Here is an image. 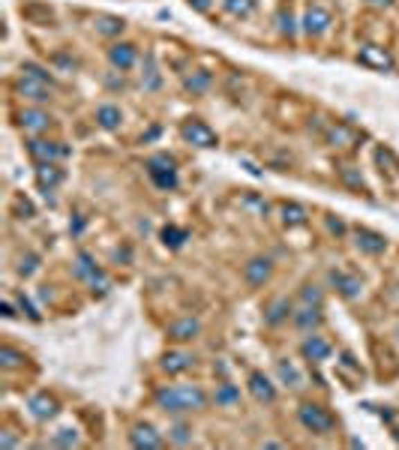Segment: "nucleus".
Listing matches in <instances>:
<instances>
[{
    "instance_id": "nucleus-1",
    "label": "nucleus",
    "mask_w": 399,
    "mask_h": 450,
    "mask_svg": "<svg viewBox=\"0 0 399 450\" xmlns=\"http://www.w3.org/2000/svg\"><path fill=\"white\" fill-rule=\"evenodd\" d=\"M297 420H301V426L310 429L312 435H330V432L337 429V417L319 402H303L301 408H297Z\"/></svg>"
},
{
    "instance_id": "nucleus-2",
    "label": "nucleus",
    "mask_w": 399,
    "mask_h": 450,
    "mask_svg": "<svg viewBox=\"0 0 399 450\" xmlns=\"http://www.w3.org/2000/svg\"><path fill=\"white\" fill-rule=\"evenodd\" d=\"M180 138L186 144H195V147H204V150H211L220 144V135H216L204 120H198V117H189V120L180 123Z\"/></svg>"
},
{
    "instance_id": "nucleus-3",
    "label": "nucleus",
    "mask_w": 399,
    "mask_h": 450,
    "mask_svg": "<svg viewBox=\"0 0 399 450\" xmlns=\"http://www.w3.org/2000/svg\"><path fill=\"white\" fill-rule=\"evenodd\" d=\"M330 24H333V15H330V9L321 6V3L306 6V12L301 18V30L310 36V39H319V36H324V33L330 30Z\"/></svg>"
},
{
    "instance_id": "nucleus-4",
    "label": "nucleus",
    "mask_w": 399,
    "mask_h": 450,
    "mask_svg": "<svg viewBox=\"0 0 399 450\" xmlns=\"http://www.w3.org/2000/svg\"><path fill=\"white\" fill-rule=\"evenodd\" d=\"M27 153H30L33 162H57V159H66L72 150L66 144L51 141V138H30L27 141Z\"/></svg>"
},
{
    "instance_id": "nucleus-5",
    "label": "nucleus",
    "mask_w": 399,
    "mask_h": 450,
    "mask_svg": "<svg viewBox=\"0 0 399 450\" xmlns=\"http://www.w3.org/2000/svg\"><path fill=\"white\" fill-rule=\"evenodd\" d=\"M357 60L364 63L366 69H375V72H393L396 69V60H393V54L382 48V45H373V42H366V45H360V51H357Z\"/></svg>"
},
{
    "instance_id": "nucleus-6",
    "label": "nucleus",
    "mask_w": 399,
    "mask_h": 450,
    "mask_svg": "<svg viewBox=\"0 0 399 450\" xmlns=\"http://www.w3.org/2000/svg\"><path fill=\"white\" fill-rule=\"evenodd\" d=\"M270 276H274V261L265 258V255H256L243 264V279H247V285H252V288L267 285Z\"/></svg>"
},
{
    "instance_id": "nucleus-7",
    "label": "nucleus",
    "mask_w": 399,
    "mask_h": 450,
    "mask_svg": "<svg viewBox=\"0 0 399 450\" xmlns=\"http://www.w3.org/2000/svg\"><path fill=\"white\" fill-rule=\"evenodd\" d=\"M130 444L139 450H162L166 447V438H162L150 423H135L130 429Z\"/></svg>"
},
{
    "instance_id": "nucleus-8",
    "label": "nucleus",
    "mask_w": 399,
    "mask_h": 450,
    "mask_svg": "<svg viewBox=\"0 0 399 450\" xmlns=\"http://www.w3.org/2000/svg\"><path fill=\"white\" fill-rule=\"evenodd\" d=\"M108 63H112L114 69H121V72H130L135 63H139V45L112 42V48H108Z\"/></svg>"
},
{
    "instance_id": "nucleus-9",
    "label": "nucleus",
    "mask_w": 399,
    "mask_h": 450,
    "mask_svg": "<svg viewBox=\"0 0 399 450\" xmlns=\"http://www.w3.org/2000/svg\"><path fill=\"white\" fill-rule=\"evenodd\" d=\"M15 90L24 99H30V102H39V105L51 99V84H45V81H39V78H30V75H18Z\"/></svg>"
},
{
    "instance_id": "nucleus-10",
    "label": "nucleus",
    "mask_w": 399,
    "mask_h": 450,
    "mask_svg": "<svg viewBox=\"0 0 399 450\" xmlns=\"http://www.w3.org/2000/svg\"><path fill=\"white\" fill-rule=\"evenodd\" d=\"M301 354L310 360V363H321V360H328L333 354V345L319 333H306V339L301 342Z\"/></svg>"
},
{
    "instance_id": "nucleus-11",
    "label": "nucleus",
    "mask_w": 399,
    "mask_h": 450,
    "mask_svg": "<svg viewBox=\"0 0 399 450\" xmlns=\"http://www.w3.org/2000/svg\"><path fill=\"white\" fill-rule=\"evenodd\" d=\"M175 390H177V399L184 411H204L207 402H211L198 384H175Z\"/></svg>"
},
{
    "instance_id": "nucleus-12",
    "label": "nucleus",
    "mask_w": 399,
    "mask_h": 450,
    "mask_svg": "<svg viewBox=\"0 0 399 450\" xmlns=\"http://www.w3.org/2000/svg\"><path fill=\"white\" fill-rule=\"evenodd\" d=\"M355 246L364 252V255H382L387 249V237L373 228H355Z\"/></svg>"
},
{
    "instance_id": "nucleus-13",
    "label": "nucleus",
    "mask_w": 399,
    "mask_h": 450,
    "mask_svg": "<svg viewBox=\"0 0 399 450\" xmlns=\"http://www.w3.org/2000/svg\"><path fill=\"white\" fill-rule=\"evenodd\" d=\"M27 411L33 414L36 420H51L54 414L60 411V402L54 399L51 393H45V390H39V393H33L30 399H27Z\"/></svg>"
},
{
    "instance_id": "nucleus-14",
    "label": "nucleus",
    "mask_w": 399,
    "mask_h": 450,
    "mask_svg": "<svg viewBox=\"0 0 399 450\" xmlns=\"http://www.w3.org/2000/svg\"><path fill=\"white\" fill-rule=\"evenodd\" d=\"M321 321H324L321 306H310V303H303L301 309H294V315H292V324L301 333H315L321 327Z\"/></svg>"
},
{
    "instance_id": "nucleus-15",
    "label": "nucleus",
    "mask_w": 399,
    "mask_h": 450,
    "mask_svg": "<svg viewBox=\"0 0 399 450\" xmlns=\"http://www.w3.org/2000/svg\"><path fill=\"white\" fill-rule=\"evenodd\" d=\"M198 333H202V321L198 318H177V321H171L168 324V330H166V336L171 342H193L198 339Z\"/></svg>"
},
{
    "instance_id": "nucleus-16",
    "label": "nucleus",
    "mask_w": 399,
    "mask_h": 450,
    "mask_svg": "<svg viewBox=\"0 0 399 450\" xmlns=\"http://www.w3.org/2000/svg\"><path fill=\"white\" fill-rule=\"evenodd\" d=\"M292 315H294V303L288 300V297H274V300L265 306V324L267 327H279V324H285Z\"/></svg>"
},
{
    "instance_id": "nucleus-17",
    "label": "nucleus",
    "mask_w": 399,
    "mask_h": 450,
    "mask_svg": "<svg viewBox=\"0 0 399 450\" xmlns=\"http://www.w3.org/2000/svg\"><path fill=\"white\" fill-rule=\"evenodd\" d=\"M60 183H63V168H57L54 162H36V186H39L45 195L54 192Z\"/></svg>"
},
{
    "instance_id": "nucleus-18",
    "label": "nucleus",
    "mask_w": 399,
    "mask_h": 450,
    "mask_svg": "<svg viewBox=\"0 0 399 450\" xmlns=\"http://www.w3.org/2000/svg\"><path fill=\"white\" fill-rule=\"evenodd\" d=\"M249 393L256 396L258 402H265V405L276 402V384L270 381L265 372H249Z\"/></svg>"
},
{
    "instance_id": "nucleus-19",
    "label": "nucleus",
    "mask_w": 399,
    "mask_h": 450,
    "mask_svg": "<svg viewBox=\"0 0 399 450\" xmlns=\"http://www.w3.org/2000/svg\"><path fill=\"white\" fill-rule=\"evenodd\" d=\"M330 282L337 285V291L346 297V300H355V297H360V291H364V282H360V276H355V273H342V270H333V273H330Z\"/></svg>"
},
{
    "instance_id": "nucleus-20",
    "label": "nucleus",
    "mask_w": 399,
    "mask_h": 450,
    "mask_svg": "<svg viewBox=\"0 0 399 450\" xmlns=\"http://www.w3.org/2000/svg\"><path fill=\"white\" fill-rule=\"evenodd\" d=\"M18 126L27 132H45L51 126V114L42 111V108H24V111L18 114Z\"/></svg>"
},
{
    "instance_id": "nucleus-21",
    "label": "nucleus",
    "mask_w": 399,
    "mask_h": 450,
    "mask_svg": "<svg viewBox=\"0 0 399 450\" xmlns=\"http://www.w3.org/2000/svg\"><path fill=\"white\" fill-rule=\"evenodd\" d=\"M159 366H162V372H168V375H180L195 366V357L189 354V351H168Z\"/></svg>"
},
{
    "instance_id": "nucleus-22",
    "label": "nucleus",
    "mask_w": 399,
    "mask_h": 450,
    "mask_svg": "<svg viewBox=\"0 0 399 450\" xmlns=\"http://www.w3.org/2000/svg\"><path fill=\"white\" fill-rule=\"evenodd\" d=\"M373 159H375V165H378V171L387 177V180H396L399 177V156L391 150V147H375V153H373Z\"/></svg>"
},
{
    "instance_id": "nucleus-23",
    "label": "nucleus",
    "mask_w": 399,
    "mask_h": 450,
    "mask_svg": "<svg viewBox=\"0 0 399 450\" xmlns=\"http://www.w3.org/2000/svg\"><path fill=\"white\" fill-rule=\"evenodd\" d=\"M96 123L103 126V129L114 132V129H121V123H123V111H121L117 105L105 102V105H99V108H96Z\"/></svg>"
},
{
    "instance_id": "nucleus-24",
    "label": "nucleus",
    "mask_w": 399,
    "mask_h": 450,
    "mask_svg": "<svg viewBox=\"0 0 399 450\" xmlns=\"http://www.w3.org/2000/svg\"><path fill=\"white\" fill-rule=\"evenodd\" d=\"M211 84H213V75L211 72H204V69H195V72H189V75H184V90L186 93H193V96L207 93Z\"/></svg>"
},
{
    "instance_id": "nucleus-25",
    "label": "nucleus",
    "mask_w": 399,
    "mask_h": 450,
    "mask_svg": "<svg viewBox=\"0 0 399 450\" xmlns=\"http://www.w3.org/2000/svg\"><path fill=\"white\" fill-rule=\"evenodd\" d=\"M96 273H103V267L96 264V258L90 255V252L81 249L76 255V279H81V282H90Z\"/></svg>"
},
{
    "instance_id": "nucleus-26",
    "label": "nucleus",
    "mask_w": 399,
    "mask_h": 450,
    "mask_svg": "<svg viewBox=\"0 0 399 450\" xmlns=\"http://www.w3.org/2000/svg\"><path fill=\"white\" fill-rule=\"evenodd\" d=\"M279 213H283V222L288 225V228H297V225L310 222V210H306L303 204H297V201H285L283 207H279Z\"/></svg>"
},
{
    "instance_id": "nucleus-27",
    "label": "nucleus",
    "mask_w": 399,
    "mask_h": 450,
    "mask_svg": "<svg viewBox=\"0 0 399 450\" xmlns=\"http://www.w3.org/2000/svg\"><path fill=\"white\" fill-rule=\"evenodd\" d=\"M94 27H96V33L99 36H121L123 30H126V21L121 15H96L94 18Z\"/></svg>"
},
{
    "instance_id": "nucleus-28",
    "label": "nucleus",
    "mask_w": 399,
    "mask_h": 450,
    "mask_svg": "<svg viewBox=\"0 0 399 450\" xmlns=\"http://www.w3.org/2000/svg\"><path fill=\"white\" fill-rule=\"evenodd\" d=\"M213 402L220 405V408H234V405H240V387L231 384V381H222L213 393Z\"/></svg>"
},
{
    "instance_id": "nucleus-29",
    "label": "nucleus",
    "mask_w": 399,
    "mask_h": 450,
    "mask_svg": "<svg viewBox=\"0 0 399 450\" xmlns=\"http://www.w3.org/2000/svg\"><path fill=\"white\" fill-rule=\"evenodd\" d=\"M141 87L144 90H159L162 87V75H159V66H157V57L148 54L144 57V66H141Z\"/></svg>"
},
{
    "instance_id": "nucleus-30",
    "label": "nucleus",
    "mask_w": 399,
    "mask_h": 450,
    "mask_svg": "<svg viewBox=\"0 0 399 450\" xmlns=\"http://www.w3.org/2000/svg\"><path fill=\"white\" fill-rule=\"evenodd\" d=\"M328 141H330V147H351V144L357 141V132L351 129V126H346V123H337L328 132Z\"/></svg>"
},
{
    "instance_id": "nucleus-31",
    "label": "nucleus",
    "mask_w": 399,
    "mask_h": 450,
    "mask_svg": "<svg viewBox=\"0 0 399 450\" xmlns=\"http://www.w3.org/2000/svg\"><path fill=\"white\" fill-rule=\"evenodd\" d=\"M159 237H162V243H166L168 249H180L184 243L189 240V231L186 228H180V225H162V231H159Z\"/></svg>"
},
{
    "instance_id": "nucleus-32",
    "label": "nucleus",
    "mask_w": 399,
    "mask_h": 450,
    "mask_svg": "<svg viewBox=\"0 0 399 450\" xmlns=\"http://www.w3.org/2000/svg\"><path fill=\"white\" fill-rule=\"evenodd\" d=\"M276 375L283 378L288 387H294V390H301L303 387V375L297 372V366L292 363V360H276Z\"/></svg>"
},
{
    "instance_id": "nucleus-33",
    "label": "nucleus",
    "mask_w": 399,
    "mask_h": 450,
    "mask_svg": "<svg viewBox=\"0 0 399 450\" xmlns=\"http://www.w3.org/2000/svg\"><path fill=\"white\" fill-rule=\"evenodd\" d=\"M339 180L348 189H355V192H366V180H364V174H360V168H355V165H342L339 168Z\"/></svg>"
},
{
    "instance_id": "nucleus-34",
    "label": "nucleus",
    "mask_w": 399,
    "mask_h": 450,
    "mask_svg": "<svg viewBox=\"0 0 399 450\" xmlns=\"http://www.w3.org/2000/svg\"><path fill=\"white\" fill-rule=\"evenodd\" d=\"M168 441H171V444H177V447L193 444V426H189V423H184V420L171 423V429H168Z\"/></svg>"
},
{
    "instance_id": "nucleus-35",
    "label": "nucleus",
    "mask_w": 399,
    "mask_h": 450,
    "mask_svg": "<svg viewBox=\"0 0 399 450\" xmlns=\"http://www.w3.org/2000/svg\"><path fill=\"white\" fill-rule=\"evenodd\" d=\"M24 363H27L24 351H18L12 345H0V366H3V369H18Z\"/></svg>"
},
{
    "instance_id": "nucleus-36",
    "label": "nucleus",
    "mask_w": 399,
    "mask_h": 450,
    "mask_svg": "<svg viewBox=\"0 0 399 450\" xmlns=\"http://www.w3.org/2000/svg\"><path fill=\"white\" fill-rule=\"evenodd\" d=\"M150 180L157 183L162 192H168V189L177 186V168H162V171H148Z\"/></svg>"
},
{
    "instance_id": "nucleus-37",
    "label": "nucleus",
    "mask_w": 399,
    "mask_h": 450,
    "mask_svg": "<svg viewBox=\"0 0 399 450\" xmlns=\"http://www.w3.org/2000/svg\"><path fill=\"white\" fill-rule=\"evenodd\" d=\"M225 12L234 18H249L256 12V0H225Z\"/></svg>"
},
{
    "instance_id": "nucleus-38",
    "label": "nucleus",
    "mask_w": 399,
    "mask_h": 450,
    "mask_svg": "<svg viewBox=\"0 0 399 450\" xmlns=\"http://www.w3.org/2000/svg\"><path fill=\"white\" fill-rule=\"evenodd\" d=\"M276 21H279V33L288 36V39H292V36L297 33V21H294V15H292V6H283V9H279Z\"/></svg>"
},
{
    "instance_id": "nucleus-39",
    "label": "nucleus",
    "mask_w": 399,
    "mask_h": 450,
    "mask_svg": "<svg viewBox=\"0 0 399 450\" xmlns=\"http://www.w3.org/2000/svg\"><path fill=\"white\" fill-rule=\"evenodd\" d=\"M36 267H39V255H36V252H27V255H21L18 258V264H15V273L18 276H33L36 273Z\"/></svg>"
},
{
    "instance_id": "nucleus-40",
    "label": "nucleus",
    "mask_w": 399,
    "mask_h": 450,
    "mask_svg": "<svg viewBox=\"0 0 399 450\" xmlns=\"http://www.w3.org/2000/svg\"><path fill=\"white\" fill-rule=\"evenodd\" d=\"M51 444L54 447H78V432L76 429H57L54 432V438H51Z\"/></svg>"
},
{
    "instance_id": "nucleus-41",
    "label": "nucleus",
    "mask_w": 399,
    "mask_h": 450,
    "mask_svg": "<svg viewBox=\"0 0 399 450\" xmlns=\"http://www.w3.org/2000/svg\"><path fill=\"white\" fill-rule=\"evenodd\" d=\"M36 210H33V204H30V198H24V195H15L12 198V216L15 219H30Z\"/></svg>"
},
{
    "instance_id": "nucleus-42",
    "label": "nucleus",
    "mask_w": 399,
    "mask_h": 450,
    "mask_svg": "<svg viewBox=\"0 0 399 450\" xmlns=\"http://www.w3.org/2000/svg\"><path fill=\"white\" fill-rule=\"evenodd\" d=\"M301 300L310 303V306H321L324 303V291H321L319 285H303L301 288Z\"/></svg>"
},
{
    "instance_id": "nucleus-43",
    "label": "nucleus",
    "mask_w": 399,
    "mask_h": 450,
    "mask_svg": "<svg viewBox=\"0 0 399 450\" xmlns=\"http://www.w3.org/2000/svg\"><path fill=\"white\" fill-rule=\"evenodd\" d=\"M21 75H30V78H39V81H45V84H54V78H51V72H45L42 66H36V63H21Z\"/></svg>"
},
{
    "instance_id": "nucleus-44",
    "label": "nucleus",
    "mask_w": 399,
    "mask_h": 450,
    "mask_svg": "<svg viewBox=\"0 0 399 450\" xmlns=\"http://www.w3.org/2000/svg\"><path fill=\"white\" fill-rule=\"evenodd\" d=\"M90 288H94V294H105L108 291V288H112V279H108L105 276V270H103V273H96L94 279H90V282H87Z\"/></svg>"
},
{
    "instance_id": "nucleus-45",
    "label": "nucleus",
    "mask_w": 399,
    "mask_h": 450,
    "mask_svg": "<svg viewBox=\"0 0 399 450\" xmlns=\"http://www.w3.org/2000/svg\"><path fill=\"white\" fill-rule=\"evenodd\" d=\"M18 306H21V312L27 315V318L30 321H39L42 315H39V309H36V306L30 303V297H24V294H18Z\"/></svg>"
},
{
    "instance_id": "nucleus-46",
    "label": "nucleus",
    "mask_w": 399,
    "mask_h": 450,
    "mask_svg": "<svg viewBox=\"0 0 399 450\" xmlns=\"http://www.w3.org/2000/svg\"><path fill=\"white\" fill-rule=\"evenodd\" d=\"M324 222H328V228H330L333 234H346V231H348V228H346V222H342V219H333V216H328Z\"/></svg>"
},
{
    "instance_id": "nucleus-47",
    "label": "nucleus",
    "mask_w": 399,
    "mask_h": 450,
    "mask_svg": "<svg viewBox=\"0 0 399 450\" xmlns=\"http://www.w3.org/2000/svg\"><path fill=\"white\" fill-rule=\"evenodd\" d=\"M18 444H21V441H18L9 429H3V435H0V447H18Z\"/></svg>"
},
{
    "instance_id": "nucleus-48",
    "label": "nucleus",
    "mask_w": 399,
    "mask_h": 450,
    "mask_svg": "<svg viewBox=\"0 0 399 450\" xmlns=\"http://www.w3.org/2000/svg\"><path fill=\"white\" fill-rule=\"evenodd\" d=\"M186 3H189V6H193V9H195V12H207V9H211V6H213V0H186Z\"/></svg>"
},
{
    "instance_id": "nucleus-49",
    "label": "nucleus",
    "mask_w": 399,
    "mask_h": 450,
    "mask_svg": "<svg viewBox=\"0 0 399 450\" xmlns=\"http://www.w3.org/2000/svg\"><path fill=\"white\" fill-rule=\"evenodd\" d=\"M69 231H72V234H76V237H78V234L85 231V216H76V219L69 222Z\"/></svg>"
},
{
    "instance_id": "nucleus-50",
    "label": "nucleus",
    "mask_w": 399,
    "mask_h": 450,
    "mask_svg": "<svg viewBox=\"0 0 399 450\" xmlns=\"http://www.w3.org/2000/svg\"><path fill=\"white\" fill-rule=\"evenodd\" d=\"M0 315H3V318H15V306L12 303H9V300H3V303H0Z\"/></svg>"
},
{
    "instance_id": "nucleus-51",
    "label": "nucleus",
    "mask_w": 399,
    "mask_h": 450,
    "mask_svg": "<svg viewBox=\"0 0 399 450\" xmlns=\"http://www.w3.org/2000/svg\"><path fill=\"white\" fill-rule=\"evenodd\" d=\"M373 6H393V0H369Z\"/></svg>"
},
{
    "instance_id": "nucleus-52",
    "label": "nucleus",
    "mask_w": 399,
    "mask_h": 450,
    "mask_svg": "<svg viewBox=\"0 0 399 450\" xmlns=\"http://www.w3.org/2000/svg\"><path fill=\"white\" fill-rule=\"evenodd\" d=\"M393 435H396V441H399V426H396V429H393Z\"/></svg>"
},
{
    "instance_id": "nucleus-53",
    "label": "nucleus",
    "mask_w": 399,
    "mask_h": 450,
    "mask_svg": "<svg viewBox=\"0 0 399 450\" xmlns=\"http://www.w3.org/2000/svg\"><path fill=\"white\" fill-rule=\"evenodd\" d=\"M396 339H399V327H396Z\"/></svg>"
}]
</instances>
